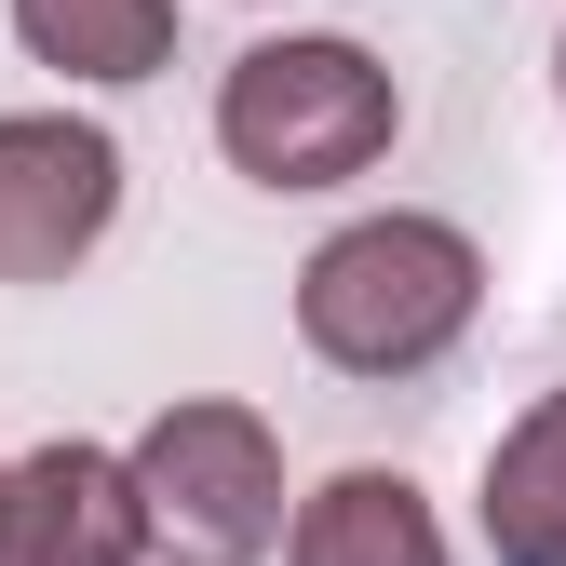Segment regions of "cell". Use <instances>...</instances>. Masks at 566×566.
I'll use <instances>...</instances> for the list:
<instances>
[{
  "label": "cell",
  "mask_w": 566,
  "mask_h": 566,
  "mask_svg": "<svg viewBox=\"0 0 566 566\" xmlns=\"http://www.w3.org/2000/svg\"><path fill=\"white\" fill-rule=\"evenodd\" d=\"M485 311V256L459 217H350L311 243L297 270V337H311V365L337 378H432L446 350L472 337Z\"/></svg>",
  "instance_id": "1"
},
{
  "label": "cell",
  "mask_w": 566,
  "mask_h": 566,
  "mask_svg": "<svg viewBox=\"0 0 566 566\" xmlns=\"http://www.w3.org/2000/svg\"><path fill=\"white\" fill-rule=\"evenodd\" d=\"M391 135H405V82L337 28H283L230 54V82H217V149L256 189H350L391 163Z\"/></svg>",
  "instance_id": "2"
},
{
  "label": "cell",
  "mask_w": 566,
  "mask_h": 566,
  "mask_svg": "<svg viewBox=\"0 0 566 566\" xmlns=\"http://www.w3.org/2000/svg\"><path fill=\"white\" fill-rule=\"evenodd\" d=\"M149 553L176 566H270L283 553V432L230 391H176L149 432L122 446Z\"/></svg>",
  "instance_id": "3"
},
{
  "label": "cell",
  "mask_w": 566,
  "mask_h": 566,
  "mask_svg": "<svg viewBox=\"0 0 566 566\" xmlns=\"http://www.w3.org/2000/svg\"><path fill=\"white\" fill-rule=\"evenodd\" d=\"M122 217V135L82 108L0 122V283H67Z\"/></svg>",
  "instance_id": "4"
},
{
  "label": "cell",
  "mask_w": 566,
  "mask_h": 566,
  "mask_svg": "<svg viewBox=\"0 0 566 566\" xmlns=\"http://www.w3.org/2000/svg\"><path fill=\"white\" fill-rule=\"evenodd\" d=\"M0 566H149V513H135L122 446L54 432L0 459Z\"/></svg>",
  "instance_id": "5"
},
{
  "label": "cell",
  "mask_w": 566,
  "mask_h": 566,
  "mask_svg": "<svg viewBox=\"0 0 566 566\" xmlns=\"http://www.w3.org/2000/svg\"><path fill=\"white\" fill-rule=\"evenodd\" d=\"M283 566H459V553H446L432 500H418L405 472L350 459V472H324L311 500L283 513Z\"/></svg>",
  "instance_id": "6"
},
{
  "label": "cell",
  "mask_w": 566,
  "mask_h": 566,
  "mask_svg": "<svg viewBox=\"0 0 566 566\" xmlns=\"http://www.w3.org/2000/svg\"><path fill=\"white\" fill-rule=\"evenodd\" d=\"M472 526L500 566H566V391H539L500 446H485V485H472Z\"/></svg>",
  "instance_id": "7"
},
{
  "label": "cell",
  "mask_w": 566,
  "mask_h": 566,
  "mask_svg": "<svg viewBox=\"0 0 566 566\" xmlns=\"http://www.w3.org/2000/svg\"><path fill=\"white\" fill-rule=\"evenodd\" d=\"M14 41L67 82H163L176 67V0H14Z\"/></svg>",
  "instance_id": "8"
},
{
  "label": "cell",
  "mask_w": 566,
  "mask_h": 566,
  "mask_svg": "<svg viewBox=\"0 0 566 566\" xmlns=\"http://www.w3.org/2000/svg\"><path fill=\"white\" fill-rule=\"evenodd\" d=\"M553 82H566V41H553Z\"/></svg>",
  "instance_id": "9"
}]
</instances>
